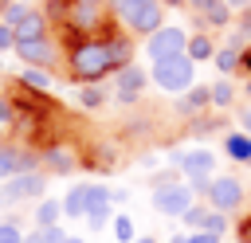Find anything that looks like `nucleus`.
I'll use <instances>...</instances> for the list:
<instances>
[{
  "mask_svg": "<svg viewBox=\"0 0 251 243\" xmlns=\"http://www.w3.org/2000/svg\"><path fill=\"white\" fill-rule=\"evenodd\" d=\"M239 243H251V216L239 223Z\"/></svg>",
  "mask_w": 251,
  "mask_h": 243,
  "instance_id": "obj_35",
  "label": "nucleus"
},
{
  "mask_svg": "<svg viewBox=\"0 0 251 243\" xmlns=\"http://www.w3.org/2000/svg\"><path fill=\"white\" fill-rule=\"evenodd\" d=\"M239 67H243V71H247V74H251V47H247V51H243V55H239Z\"/></svg>",
  "mask_w": 251,
  "mask_h": 243,
  "instance_id": "obj_37",
  "label": "nucleus"
},
{
  "mask_svg": "<svg viewBox=\"0 0 251 243\" xmlns=\"http://www.w3.org/2000/svg\"><path fill=\"white\" fill-rule=\"evenodd\" d=\"M27 12H31L27 4H8V8H4V27H12V31H16V24H20Z\"/></svg>",
  "mask_w": 251,
  "mask_h": 243,
  "instance_id": "obj_22",
  "label": "nucleus"
},
{
  "mask_svg": "<svg viewBox=\"0 0 251 243\" xmlns=\"http://www.w3.org/2000/svg\"><path fill=\"white\" fill-rule=\"evenodd\" d=\"M192 12H200L208 24H227V4L224 0H188Z\"/></svg>",
  "mask_w": 251,
  "mask_h": 243,
  "instance_id": "obj_17",
  "label": "nucleus"
},
{
  "mask_svg": "<svg viewBox=\"0 0 251 243\" xmlns=\"http://www.w3.org/2000/svg\"><path fill=\"white\" fill-rule=\"evenodd\" d=\"M188 59H192V63H196V59H212V39H208V35L188 39Z\"/></svg>",
  "mask_w": 251,
  "mask_h": 243,
  "instance_id": "obj_21",
  "label": "nucleus"
},
{
  "mask_svg": "<svg viewBox=\"0 0 251 243\" xmlns=\"http://www.w3.org/2000/svg\"><path fill=\"white\" fill-rule=\"evenodd\" d=\"M31 169V157L27 153H16L12 145H0V176H20Z\"/></svg>",
  "mask_w": 251,
  "mask_h": 243,
  "instance_id": "obj_14",
  "label": "nucleus"
},
{
  "mask_svg": "<svg viewBox=\"0 0 251 243\" xmlns=\"http://www.w3.org/2000/svg\"><path fill=\"white\" fill-rule=\"evenodd\" d=\"M106 55H110V71H126L129 59H133V39L110 35V39H106Z\"/></svg>",
  "mask_w": 251,
  "mask_h": 243,
  "instance_id": "obj_13",
  "label": "nucleus"
},
{
  "mask_svg": "<svg viewBox=\"0 0 251 243\" xmlns=\"http://www.w3.org/2000/svg\"><path fill=\"white\" fill-rule=\"evenodd\" d=\"M110 200V188H102V184H78V188H71L67 192V200H63V212L67 216H90L98 204H106Z\"/></svg>",
  "mask_w": 251,
  "mask_h": 243,
  "instance_id": "obj_7",
  "label": "nucleus"
},
{
  "mask_svg": "<svg viewBox=\"0 0 251 243\" xmlns=\"http://www.w3.org/2000/svg\"><path fill=\"white\" fill-rule=\"evenodd\" d=\"M0 204H4V192H0Z\"/></svg>",
  "mask_w": 251,
  "mask_h": 243,
  "instance_id": "obj_45",
  "label": "nucleus"
},
{
  "mask_svg": "<svg viewBox=\"0 0 251 243\" xmlns=\"http://www.w3.org/2000/svg\"><path fill=\"white\" fill-rule=\"evenodd\" d=\"M31 196H43V176H39V172H20V176H12L8 188H4V200H12V204L31 200Z\"/></svg>",
  "mask_w": 251,
  "mask_h": 243,
  "instance_id": "obj_11",
  "label": "nucleus"
},
{
  "mask_svg": "<svg viewBox=\"0 0 251 243\" xmlns=\"http://www.w3.org/2000/svg\"><path fill=\"white\" fill-rule=\"evenodd\" d=\"M24 82H27V86H35V90H47V82H51V78H47L43 71H27V74H24Z\"/></svg>",
  "mask_w": 251,
  "mask_h": 243,
  "instance_id": "obj_30",
  "label": "nucleus"
},
{
  "mask_svg": "<svg viewBox=\"0 0 251 243\" xmlns=\"http://www.w3.org/2000/svg\"><path fill=\"white\" fill-rule=\"evenodd\" d=\"M224 4H227V8H247L251 0H224Z\"/></svg>",
  "mask_w": 251,
  "mask_h": 243,
  "instance_id": "obj_40",
  "label": "nucleus"
},
{
  "mask_svg": "<svg viewBox=\"0 0 251 243\" xmlns=\"http://www.w3.org/2000/svg\"><path fill=\"white\" fill-rule=\"evenodd\" d=\"M188 243H220V235H208V231H196V235H188Z\"/></svg>",
  "mask_w": 251,
  "mask_h": 243,
  "instance_id": "obj_34",
  "label": "nucleus"
},
{
  "mask_svg": "<svg viewBox=\"0 0 251 243\" xmlns=\"http://www.w3.org/2000/svg\"><path fill=\"white\" fill-rule=\"evenodd\" d=\"M133 243H157V239H153V235H141V239H133Z\"/></svg>",
  "mask_w": 251,
  "mask_h": 243,
  "instance_id": "obj_41",
  "label": "nucleus"
},
{
  "mask_svg": "<svg viewBox=\"0 0 251 243\" xmlns=\"http://www.w3.org/2000/svg\"><path fill=\"white\" fill-rule=\"evenodd\" d=\"M78 102H82L86 110H98V106L106 102V94H102V86H86V90L78 94Z\"/></svg>",
  "mask_w": 251,
  "mask_h": 243,
  "instance_id": "obj_24",
  "label": "nucleus"
},
{
  "mask_svg": "<svg viewBox=\"0 0 251 243\" xmlns=\"http://www.w3.org/2000/svg\"><path fill=\"white\" fill-rule=\"evenodd\" d=\"M224 145H227V153H231V157L251 161V137H247V133H227V141H224Z\"/></svg>",
  "mask_w": 251,
  "mask_h": 243,
  "instance_id": "obj_18",
  "label": "nucleus"
},
{
  "mask_svg": "<svg viewBox=\"0 0 251 243\" xmlns=\"http://www.w3.org/2000/svg\"><path fill=\"white\" fill-rule=\"evenodd\" d=\"M196 204V196H192V188L188 184H157V192H153V208L157 212H165V216H184L188 208Z\"/></svg>",
  "mask_w": 251,
  "mask_h": 243,
  "instance_id": "obj_6",
  "label": "nucleus"
},
{
  "mask_svg": "<svg viewBox=\"0 0 251 243\" xmlns=\"http://www.w3.org/2000/svg\"><path fill=\"white\" fill-rule=\"evenodd\" d=\"M8 4H12V0H0V8H8Z\"/></svg>",
  "mask_w": 251,
  "mask_h": 243,
  "instance_id": "obj_43",
  "label": "nucleus"
},
{
  "mask_svg": "<svg viewBox=\"0 0 251 243\" xmlns=\"http://www.w3.org/2000/svg\"><path fill=\"white\" fill-rule=\"evenodd\" d=\"M239 55H243V51H239V39H231V43H227V47H224V51L216 55L220 71H231V67H239Z\"/></svg>",
  "mask_w": 251,
  "mask_h": 243,
  "instance_id": "obj_20",
  "label": "nucleus"
},
{
  "mask_svg": "<svg viewBox=\"0 0 251 243\" xmlns=\"http://www.w3.org/2000/svg\"><path fill=\"white\" fill-rule=\"evenodd\" d=\"M106 0H71V8H67V27L71 31H78V35H86V31H94V27H102L106 24Z\"/></svg>",
  "mask_w": 251,
  "mask_h": 243,
  "instance_id": "obj_3",
  "label": "nucleus"
},
{
  "mask_svg": "<svg viewBox=\"0 0 251 243\" xmlns=\"http://www.w3.org/2000/svg\"><path fill=\"white\" fill-rule=\"evenodd\" d=\"M16 55H20L24 63H35V67H39V63H51V59H55V47H51L47 35H43V39H20V43H16Z\"/></svg>",
  "mask_w": 251,
  "mask_h": 243,
  "instance_id": "obj_12",
  "label": "nucleus"
},
{
  "mask_svg": "<svg viewBox=\"0 0 251 243\" xmlns=\"http://www.w3.org/2000/svg\"><path fill=\"white\" fill-rule=\"evenodd\" d=\"M141 90H145V71H137V67H126V71H118V78H114V94H118V102H137L141 98Z\"/></svg>",
  "mask_w": 251,
  "mask_h": 243,
  "instance_id": "obj_10",
  "label": "nucleus"
},
{
  "mask_svg": "<svg viewBox=\"0 0 251 243\" xmlns=\"http://www.w3.org/2000/svg\"><path fill=\"white\" fill-rule=\"evenodd\" d=\"M231 98H235V90H231V82H227V78L212 86V102H216V106H231Z\"/></svg>",
  "mask_w": 251,
  "mask_h": 243,
  "instance_id": "obj_23",
  "label": "nucleus"
},
{
  "mask_svg": "<svg viewBox=\"0 0 251 243\" xmlns=\"http://www.w3.org/2000/svg\"><path fill=\"white\" fill-rule=\"evenodd\" d=\"M208 212H212V208H200V204H192V208L184 212V223H188V227H200V231H204V219H208Z\"/></svg>",
  "mask_w": 251,
  "mask_h": 243,
  "instance_id": "obj_27",
  "label": "nucleus"
},
{
  "mask_svg": "<svg viewBox=\"0 0 251 243\" xmlns=\"http://www.w3.org/2000/svg\"><path fill=\"white\" fill-rule=\"evenodd\" d=\"M67 243H82V239H67Z\"/></svg>",
  "mask_w": 251,
  "mask_h": 243,
  "instance_id": "obj_44",
  "label": "nucleus"
},
{
  "mask_svg": "<svg viewBox=\"0 0 251 243\" xmlns=\"http://www.w3.org/2000/svg\"><path fill=\"white\" fill-rule=\"evenodd\" d=\"M47 165H51L55 172H71V157L59 153V149H47Z\"/></svg>",
  "mask_w": 251,
  "mask_h": 243,
  "instance_id": "obj_28",
  "label": "nucleus"
},
{
  "mask_svg": "<svg viewBox=\"0 0 251 243\" xmlns=\"http://www.w3.org/2000/svg\"><path fill=\"white\" fill-rule=\"evenodd\" d=\"M0 243H24V231H20L16 219H4L0 223Z\"/></svg>",
  "mask_w": 251,
  "mask_h": 243,
  "instance_id": "obj_26",
  "label": "nucleus"
},
{
  "mask_svg": "<svg viewBox=\"0 0 251 243\" xmlns=\"http://www.w3.org/2000/svg\"><path fill=\"white\" fill-rule=\"evenodd\" d=\"M208 208L212 212H231V208H239L243 204V184L235 180V176H212V184H208Z\"/></svg>",
  "mask_w": 251,
  "mask_h": 243,
  "instance_id": "obj_5",
  "label": "nucleus"
},
{
  "mask_svg": "<svg viewBox=\"0 0 251 243\" xmlns=\"http://www.w3.org/2000/svg\"><path fill=\"white\" fill-rule=\"evenodd\" d=\"M184 47H188V35H184L180 27H161V31H153V39L145 43V51H149L153 63L176 59V55H184Z\"/></svg>",
  "mask_w": 251,
  "mask_h": 243,
  "instance_id": "obj_8",
  "label": "nucleus"
},
{
  "mask_svg": "<svg viewBox=\"0 0 251 243\" xmlns=\"http://www.w3.org/2000/svg\"><path fill=\"white\" fill-rule=\"evenodd\" d=\"M110 71V55H106V43L102 39H86L71 51V78L75 82H98L102 74Z\"/></svg>",
  "mask_w": 251,
  "mask_h": 243,
  "instance_id": "obj_1",
  "label": "nucleus"
},
{
  "mask_svg": "<svg viewBox=\"0 0 251 243\" xmlns=\"http://www.w3.org/2000/svg\"><path fill=\"white\" fill-rule=\"evenodd\" d=\"M239 118H243V129L251 133V106H243V114H239Z\"/></svg>",
  "mask_w": 251,
  "mask_h": 243,
  "instance_id": "obj_38",
  "label": "nucleus"
},
{
  "mask_svg": "<svg viewBox=\"0 0 251 243\" xmlns=\"http://www.w3.org/2000/svg\"><path fill=\"white\" fill-rule=\"evenodd\" d=\"M114 12L133 31H161V0H114Z\"/></svg>",
  "mask_w": 251,
  "mask_h": 243,
  "instance_id": "obj_2",
  "label": "nucleus"
},
{
  "mask_svg": "<svg viewBox=\"0 0 251 243\" xmlns=\"http://www.w3.org/2000/svg\"><path fill=\"white\" fill-rule=\"evenodd\" d=\"M161 4H180V0H161Z\"/></svg>",
  "mask_w": 251,
  "mask_h": 243,
  "instance_id": "obj_42",
  "label": "nucleus"
},
{
  "mask_svg": "<svg viewBox=\"0 0 251 243\" xmlns=\"http://www.w3.org/2000/svg\"><path fill=\"white\" fill-rule=\"evenodd\" d=\"M114 235H118L122 243H129V239H133V223H129L126 216H118V219H114Z\"/></svg>",
  "mask_w": 251,
  "mask_h": 243,
  "instance_id": "obj_29",
  "label": "nucleus"
},
{
  "mask_svg": "<svg viewBox=\"0 0 251 243\" xmlns=\"http://www.w3.org/2000/svg\"><path fill=\"white\" fill-rule=\"evenodd\" d=\"M8 47H16V31L0 24V51H8Z\"/></svg>",
  "mask_w": 251,
  "mask_h": 243,
  "instance_id": "obj_32",
  "label": "nucleus"
},
{
  "mask_svg": "<svg viewBox=\"0 0 251 243\" xmlns=\"http://www.w3.org/2000/svg\"><path fill=\"white\" fill-rule=\"evenodd\" d=\"M24 243H47V239H43V231H35V235H24Z\"/></svg>",
  "mask_w": 251,
  "mask_h": 243,
  "instance_id": "obj_39",
  "label": "nucleus"
},
{
  "mask_svg": "<svg viewBox=\"0 0 251 243\" xmlns=\"http://www.w3.org/2000/svg\"><path fill=\"white\" fill-rule=\"evenodd\" d=\"M67 8H71V0H47V12L51 16H63L67 20Z\"/></svg>",
  "mask_w": 251,
  "mask_h": 243,
  "instance_id": "obj_31",
  "label": "nucleus"
},
{
  "mask_svg": "<svg viewBox=\"0 0 251 243\" xmlns=\"http://www.w3.org/2000/svg\"><path fill=\"white\" fill-rule=\"evenodd\" d=\"M212 165H216V157H212L208 149H192V153L180 157V169L188 172V180H192L200 192H208V184H212Z\"/></svg>",
  "mask_w": 251,
  "mask_h": 243,
  "instance_id": "obj_9",
  "label": "nucleus"
},
{
  "mask_svg": "<svg viewBox=\"0 0 251 243\" xmlns=\"http://www.w3.org/2000/svg\"><path fill=\"white\" fill-rule=\"evenodd\" d=\"M153 82L161 90H184L192 82V59L188 55H176V59H165V63H153Z\"/></svg>",
  "mask_w": 251,
  "mask_h": 243,
  "instance_id": "obj_4",
  "label": "nucleus"
},
{
  "mask_svg": "<svg viewBox=\"0 0 251 243\" xmlns=\"http://www.w3.org/2000/svg\"><path fill=\"white\" fill-rule=\"evenodd\" d=\"M47 35V16L43 12H27L20 24H16V43L20 39H43Z\"/></svg>",
  "mask_w": 251,
  "mask_h": 243,
  "instance_id": "obj_15",
  "label": "nucleus"
},
{
  "mask_svg": "<svg viewBox=\"0 0 251 243\" xmlns=\"http://www.w3.org/2000/svg\"><path fill=\"white\" fill-rule=\"evenodd\" d=\"M0 118H16V110L8 106V98H0Z\"/></svg>",
  "mask_w": 251,
  "mask_h": 243,
  "instance_id": "obj_36",
  "label": "nucleus"
},
{
  "mask_svg": "<svg viewBox=\"0 0 251 243\" xmlns=\"http://www.w3.org/2000/svg\"><path fill=\"white\" fill-rule=\"evenodd\" d=\"M208 102H212V86H196V90H188V94L176 102V110H180V114H200Z\"/></svg>",
  "mask_w": 251,
  "mask_h": 243,
  "instance_id": "obj_16",
  "label": "nucleus"
},
{
  "mask_svg": "<svg viewBox=\"0 0 251 243\" xmlns=\"http://www.w3.org/2000/svg\"><path fill=\"white\" fill-rule=\"evenodd\" d=\"M59 212H63V204H59V200H43V204L35 208V219H39V231H43V227H55V216H59Z\"/></svg>",
  "mask_w": 251,
  "mask_h": 243,
  "instance_id": "obj_19",
  "label": "nucleus"
},
{
  "mask_svg": "<svg viewBox=\"0 0 251 243\" xmlns=\"http://www.w3.org/2000/svg\"><path fill=\"white\" fill-rule=\"evenodd\" d=\"M204 231H208V235H224V231H227V216H224V212H208Z\"/></svg>",
  "mask_w": 251,
  "mask_h": 243,
  "instance_id": "obj_25",
  "label": "nucleus"
},
{
  "mask_svg": "<svg viewBox=\"0 0 251 243\" xmlns=\"http://www.w3.org/2000/svg\"><path fill=\"white\" fill-rule=\"evenodd\" d=\"M43 239H47V243H67V235H63L59 227H43Z\"/></svg>",
  "mask_w": 251,
  "mask_h": 243,
  "instance_id": "obj_33",
  "label": "nucleus"
}]
</instances>
